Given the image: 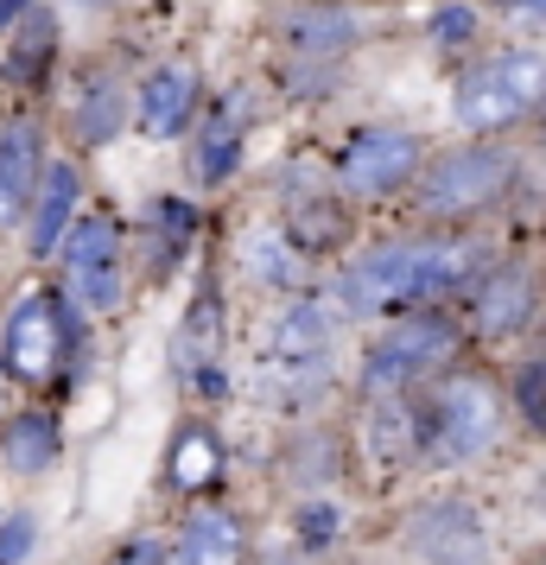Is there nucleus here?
I'll use <instances>...</instances> for the list:
<instances>
[{"mask_svg": "<svg viewBox=\"0 0 546 565\" xmlns=\"http://www.w3.org/2000/svg\"><path fill=\"white\" fill-rule=\"evenodd\" d=\"M490 274V248L477 235H439V242H382L350 260L338 280L343 311H388V306H432L445 292H464Z\"/></svg>", "mask_w": 546, "mask_h": 565, "instance_id": "1", "label": "nucleus"}, {"mask_svg": "<svg viewBox=\"0 0 546 565\" xmlns=\"http://www.w3.org/2000/svg\"><path fill=\"white\" fill-rule=\"evenodd\" d=\"M540 103H546V57L540 52H502L458 83L451 115L470 134H502V128H515L521 115H534Z\"/></svg>", "mask_w": 546, "mask_h": 565, "instance_id": "2", "label": "nucleus"}, {"mask_svg": "<svg viewBox=\"0 0 546 565\" xmlns=\"http://www.w3.org/2000/svg\"><path fill=\"white\" fill-rule=\"evenodd\" d=\"M495 438H502V394L477 375H458L432 394L426 407V445H432V463H470L483 458Z\"/></svg>", "mask_w": 546, "mask_h": 565, "instance_id": "3", "label": "nucleus"}, {"mask_svg": "<svg viewBox=\"0 0 546 565\" xmlns=\"http://www.w3.org/2000/svg\"><path fill=\"white\" fill-rule=\"evenodd\" d=\"M508 184H515V153L508 147H458L426 172L419 210L426 216H470V210L495 204Z\"/></svg>", "mask_w": 546, "mask_h": 565, "instance_id": "4", "label": "nucleus"}, {"mask_svg": "<svg viewBox=\"0 0 546 565\" xmlns=\"http://www.w3.org/2000/svg\"><path fill=\"white\" fill-rule=\"evenodd\" d=\"M71 343H77V331H71V311L57 292H26L0 324V362L20 382H52Z\"/></svg>", "mask_w": 546, "mask_h": 565, "instance_id": "5", "label": "nucleus"}, {"mask_svg": "<svg viewBox=\"0 0 546 565\" xmlns=\"http://www.w3.org/2000/svg\"><path fill=\"white\" fill-rule=\"evenodd\" d=\"M451 350H458V331H451L445 318H432V311H414V318H400V324L368 350L363 387L368 394H400V387H414L419 375L445 369Z\"/></svg>", "mask_w": 546, "mask_h": 565, "instance_id": "6", "label": "nucleus"}, {"mask_svg": "<svg viewBox=\"0 0 546 565\" xmlns=\"http://www.w3.org/2000/svg\"><path fill=\"white\" fill-rule=\"evenodd\" d=\"M64 260H71V292H77L83 311H115L121 292H128V274H121V230L115 216L96 210L64 230Z\"/></svg>", "mask_w": 546, "mask_h": 565, "instance_id": "7", "label": "nucleus"}, {"mask_svg": "<svg viewBox=\"0 0 546 565\" xmlns=\"http://www.w3.org/2000/svg\"><path fill=\"white\" fill-rule=\"evenodd\" d=\"M419 166V140L400 128H368L350 140V153H343L338 179L350 198H382V191H400V184L414 179Z\"/></svg>", "mask_w": 546, "mask_h": 565, "instance_id": "8", "label": "nucleus"}, {"mask_svg": "<svg viewBox=\"0 0 546 565\" xmlns=\"http://www.w3.org/2000/svg\"><path fill=\"white\" fill-rule=\"evenodd\" d=\"M407 546L432 565H483L490 559V534H483V521H477L470 502H432V509H419L407 521Z\"/></svg>", "mask_w": 546, "mask_h": 565, "instance_id": "9", "label": "nucleus"}, {"mask_svg": "<svg viewBox=\"0 0 546 565\" xmlns=\"http://www.w3.org/2000/svg\"><path fill=\"white\" fill-rule=\"evenodd\" d=\"M534 274L527 267H495L477 280V337L483 343H502V337L527 331V318H534Z\"/></svg>", "mask_w": 546, "mask_h": 565, "instance_id": "10", "label": "nucleus"}, {"mask_svg": "<svg viewBox=\"0 0 546 565\" xmlns=\"http://www.w3.org/2000/svg\"><path fill=\"white\" fill-rule=\"evenodd\" d=\"M77 198H83V179L71 159H52L45 172H39V191H32V255L45 260L64 248V230H71V216H77Z\"/></svg>", "mask_w": 546, "mask_h": 565, "instance_id": "11", "label": "nucleus"}, {"mask_svg": "<svg viewBox=\"0 0 546 565\" xmlns=\"http://www.w3.org/2000/svg\"><path fill=\"white\" fill-rule=\"evenodd\" d=\"M331 331H338V318L318 306V299H292V306L274 318V331H267V356H280V362H324V356H331Z\"/></svg>", "mask_w": 546, "mask_h": 565, "instance_id": "12", "label": "nucleus"}, {"mask_svg": "<svg viewBox=\"0 0 546 565\" xmlns=\"http://www.w3.org/2000/svg\"><path fill=\"white\" fill-rule=\"evenodd\" d=\"M191 108H197V71L191 64H165L140 89V128L153 134V140H172L191 121Z\"/></svg>", "mask_w": 546, "mask_h": 565, "instance_id": "13", "label": "nucleus"}, {"mask_svg": "<svg viewBox=\"0 0 546 565\" xmlns=\"http://www.w3.org/2000/svg\"><path fill=\"white\" fill-rule=\"evenodd\" d=\"M39 172H45V159H39V128H32V121H13V128L0 134V223H13V216L32 204Z\"/></svg>", "mask_w": 546, "mask_h": 565, "instance_id": "14", "label": "nucleus"}, {"mask_svg": "<svg viewBox=\"0 0 546 565\" xmlns=\"http://www.w3.org/2000/svg\"><path fill=\"white\" fill-rule=\"evenodd\" d=\"M172 565H242V521L229 509H191Z\"/></svg>", "mask_w": 546, "mask_h": 565, "instance_id": "15", "label": "nucleus"}, {"mask_svg": "<svg viewBox=\"0 0 546 565\" xmlns=\"http://www.w3.org/2000/svg\"><path fill=\"white\" fill-rule=\"evenodd\" d=\"M216 350H223V306H216V292H197V299H191V311H184L179 337H172V369L191 382L197 369H210V362H216Z\"/></svg>", "mask_w": 546, "mask_h": 565, "instance_id": "16", "label": "nucleus"}, {"mask_svg": "<svg viewBox=\"0 0 546 565\" xmlns=\"http://www.w3.org/2000/svg\"><path fill=\"white\" fill-rule=\"evenodd\" d=\"M0 463L20 470V477L52 470L57 463V419H45V413H20V419H7V426H0Z\"/></svg>", "mask_w": 546, "mask_h": 565, "instance_id": "17", "label": "nucleus"}, {"mask_svg": "<svg viewBox=\"0 0 546 565\" xmlns=\"http://www.w3.org/2000/svg\"><path fill=\"white\" fill-rule=\"evenodd\" d=\"M242 267L260 286H299V242H287V235H274V230L242 235Z\"/></svg>", "mask_w": 546, "mask_h": 565, "instance_id": "18", "label": "nucleus"}, {"mask_svg": "<svg viewBox=\"0 0 546 565\" xmlns=\"http://www.w3.org/2000/svg\"><path fill=\"white\" fill-rule=\"evenodd\" d=\"M216 477H223V445H216V433L184 426L179 445H172V483L179 489H210Z\"/></svg>", "mask_w": 546, "mask_h": 565, "instance_id": "19", "label": "nucleus"}, {"mask_svg": "<svg viewBox=\"0 0 546 565\" xmlns=\"http://www.w3.org/2000/svg\"><path fill=\"white\" fill-rule=\"evenodd\" d=\"M121 121H128V96H121V83H89L77 103V140H89V147H108L115 134H121Z\"/></svg>", "mask_w": 546, "mask_h": 565, "instance_id": "20", "label": "nucleus"}, {"mask_svg": "<svg viewBox=\"0 0 546 565\" xmlns=\"http://www.w3.org/2000/svg\"><path fill=\"white\" fill-rule=\"evenodd\" d=\"M235 153H242V128H235V115H216L204 134H197V153H191V179L197 184H216L229 179Z\"/></svg>", "mask_w": 546, "mask_h": 565, "instance_id": "21", "label": "nucleus"}, {"mask_svg": "<svg viewBox=\"0 0 546 565\" xmlns=\"http://www.w3.org/2000/svg\"><path fill=\"white\" fill-rule=\"evenodd\" d=\"M287 32H292V45H299V52H338V45H356L363 20L331 7V13H299Z\"/></svg>", "mask_w": 546, "mask_h": 565, "instance_id": "22", "label": "nucleus"}, {"mask_svg": "<svg viewBox=\"0 0 546 565\" xmlns=\"http://www.w3.org/2000/svg\"><path fill=\"white\" fill-rule=\"evenodd\" d=\"M52 13H26V32H20V45H13V71H39L45 57H52Z\"/></svg>", "mask_w": 546, "mask_h": 565, "instance_id": "23", "label": "nucleus"}, {"mask_svg": "<svg viewBox=\"0 0 546 565\" xmlns=\"http://www.w3.org/2000/svg\"><path fill=\"white\" fill-rule=\"evenodd\" d=\"M331 540H338V509H331L324 495H312V502L299 509V546L318 553V546H331Z\"/></svg>", "mask_w": 546, "mask_h": 565, "instance_id": "24", "label": "nucleus"}, {"mask_svg": "<svg viewBox=\"0 0 546 565\" xmlns=\"http://www.w3.org/2000/svg\"><path fill=\"white\" fill-rule=\"evenodd\" d=\"M32 540H39V521L32 514H7L0 521V565H20L32 553Z\"/></svg>", "mask_w": 546, "mask_h": 565, "instance_id": "25", "label": "nucleus"}, {"mask_svg": "<svg viewBox=\"0 0 546 565\" xmlns=\"http://www.w3.org/2000/svg\"><path fill=\"white\" fill-rule=\"evenodd\" d=\"M515 401H521V413L534 419V426H546V362H527L515 375Z\"/></svg>", "mask_w": 546, "mask_h": 565, "instance_id": "26", "label": "nucleus"}, {"mask_svg": "<svg viewBox=\"0 0 546 565\" xmlns=\"http://www.w3.org/2000/svg\"><path fill=\"white\" fill-rule=\"evenodd\" d=\"M470 32H477V13L470 7H439L432 13V45H464Z\"/></svg>", "mask_w": 546, "mask_h": 565, "instance_id": "27", "label": "nucleus"}, {"mask_svg": "<svg viewBox=\"0 0 546 565\" xmlns=\"http://www.w3.org/2000/svg\"><path fill=\"white\" fill-rule=\"evenodd\" d=\"M115 565H165V540H153V534L128 540V546L115 553Z\"/></svg>", "mask_w": 546, "mask_h": 565, "instance_id": "28", "label": "nucleus"}, {"mask_svg": "<svg viewBox=\"0 0 546 565\" xmlns=\"http://www.w3.org/2000/svg\"><path fill=\"white\" fill-rule=\"evenodd\" d=\"M32 0H0V26H13V20H26Z\"/></svg>", "mask_w": 546, "mask_h": 565, "instance_id": "29", "label": "nucleus"}, {"mask_svg": "<svg viewBox=\"0 0 546 565\" xmlns=\"http://www.w3.org/2000/svg\"><path fill=\"white\" fill-rule=\"evenodd\" d=\"M502 7H534V0H502Z\"/></svg>", "mask_w": 546, "mask_h": 565, "instance_id": "30", "label": "nucleus"}]
</instances>
